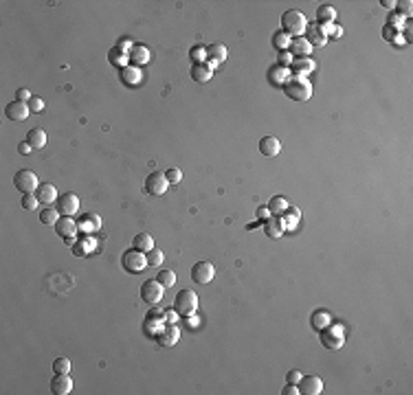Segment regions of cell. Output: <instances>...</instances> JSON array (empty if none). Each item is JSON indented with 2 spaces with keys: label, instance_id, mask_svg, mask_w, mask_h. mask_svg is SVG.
Masks as SVG:
<instances>
[{
  "label": "cell",
  "instance_id": "46",
  "mask_svg": "<svg viewBox=\"0 0 413 395\" xmlns=\"http://www.w3.org/2000/svg\"><path fill=\"white\" fill-rule=\"evenodd\" d=\"M255 215H257V220H264V222H266V220L271 218L273 213H271V211H268V207H260V209H257V213H255Z\"/></svg>",
  "mask_w": 413,
  "mask_h": 395
},
{
  "label": "cell",
  "instance_id": "8",
  "mask_svg": "<svg viewBox=\"0 0 413 395\" xmlns=\"http://www.w3.org/2000/svg\"><path fill=\"white\" fill-rule=\"evenodd\" d=\"M213 277H216V268L209 261H198V264H194V268H191V279L198 286H207L209 281H213Z\"/></svg>",
  "mask_w": 413,
  "mask_h": 395
},
{
  "label": "cell",
  "instance_id": "49",
  "mask_svg": "<svg viewBox=\"0 0 413 395\" xmlns=\"http://www.w3.org/2000/svg\"><path fill=\"white\" fill-rule=\"evenodd\" d=\"M282 395H299V387H297V385H288L282 391Z\"/></svg>",
  "mask_w": 413,
  "mask_h": 395
},
{
  "label": "cell",
  "instance_id": "12",
  "mask_svg": "<svg viewBox=\"0 0 413 395\" xmlns=\"http://www.w3.org/2000/svg\"><path fill=\"white\" fill-rule=\"evenodd\" d=\"M297 387H299V393L304 395H319L323 391V380L319 376H301Z\"/></svg>",
  "mask_w": 413,
  "mask_h": 395
},
{
  "label": "cell",
  "instance_id": "35",
  "mask_svg": "<svg viewBox=\"0 0 413 395\" xmlns=\"http://www.w3.org/2000/svg\"><path fill=\"white\" fill-rule=\"evenodd\" d=\"M156 281L161 283L163 288H172L176 283V272L174 270H161L158 272V277H156Z\"/></svg>",
  "mask_w": 413,
  "mask_h": 395
},
{
  "label": "cell",
  "instance_id": "48",
  "mask_svg": "<svg viewBox=\"0 0 413 395\" xmlns=\"http://www.w3.org/2000/svg\"><path fill=\"white\" fill-rule=\"evenodd\" d=\"M31 149H33V147H31V143H29V141H24V143H20V145H18V152L22 154V156H26V154L31 152Z\"/></svg>",
  "mask_w": 413,
  "mask_h": 395
},
{
  "label": "cell",
  "instance_id": "23",
  "mask_svg": "<svg viewBox=\"0 0 413 395\" xmlns=\"http://www.w3.org/2000/svg\"><path fill=\"white\" fill-rule=\"evenodd\" d=\"M26 141L31 143L33 149H42L46 145V132L42 127H33V130H29V134H26Z\"/></svg>",
  "mask_w": 413,
  "mask_h": 395
},
{
  "label": "cell",
  "instance_id": "6",
  "mask_svg": "<svg viewBox=\"0 0 413 395\" xmlns=\"http://www.w3.org/2000/svg\"><path fill=\"white\" fill-rule=\"evenodd\" d=\"M163 292H165V288L156 279H147L141 286V299L147 305H158V303H161L163 301Z\"/></svg>",
  "mask_w": 413,
  "mask_h": 395
},
{
  "label": "cell",
  "instance_id": "17",
  "mask_svg": "<svg viewBox=\"0 0 413 395\" xmlns=\"http://www.w3.org/2000/svg\"><path fill=\"white\" fill-rule=\"evenodd\" d=\"M279 149H282V143H279L275 136H264V138H260V152L264 154V156H268V158L277 156Z\"/></svg>",
  "mask_w": 413,
  "mask_h": 395
},
{
  "label": "cell",
  "instance_id": "33",
  "mask_svg": "<svg viewBox=\"0 0 413 395\" xmlns=\"http://www.w3.org/2000/svg\"><path fill=\"white\" fill-rule=\"evenodd\" d=\"M145 259H147V266H150V268H158V266L163 264L165 255H163V250H158V248H152L150 253H145Z\"/></svg>",
  "mask_w": 413,
  "mask_h": 395
},
{
  "label": "cell",
  "instance_id": "13",
  "mask_svg": "<svg viewBox=\"0 0 413 395\" xmlns=\"http://www.w3.org/2000/svg\"><path fill=\"white\" fill-rule=\"evenodd\" d=\"M51 391L55 395H68L73 391V380H70L68 374H55V378L51 380Z\"/></svg>",
  "mask_w": 413,
  "mask_h": 395
},
{
  "label": "cell",
  "instance_id": "40",
  "mask_svg": "<svg viewBox=\"0 0 413 395\" xmlns=\"http://www.w3.org/2000/svg\"><path fill=\"white\" fill-rule=\"evenodd\" d=\"M273 44H275L277 48H288V46H290V35H286L284 31L275 33V35H273Z\"/></svg>",
  "mask_w": 413,
  "mask_h": 395
},
{
  "label": "cell",
  "instance_id": "24",
  "mask_svg": "<svg viewBox=\"0 0 413 395\" xmlns=\"http://www.w3.org/2000/svg\"><path fill=\"white\" fill-rule=\"evenodd\" d=\"M128 55H130V62L134 64V66H136V64H147V62H150V51H147L145 46H141V44H134Z\"/></svg>",
  "mask_w": 413,
  "mask_h": 395
},
{
  "label": "cell",
  "instance_id": "43",
  "mask_svg": "<svg viewBox=\"0 0 413 395\" xmlns=\"http://www.w3.org/2000/svg\"><path fill=\"white\" fill-rule=\"evenodd\" d=\"M15 101H22V103H29L31 101V92L26 90V88H20L18 92H15Z\"/></svg>",
  "mask_w": 413,
  "mask_h": 395
},
{
  "label": "cell",
  "instance_id": "1",
  "mask_svg": "<svg viewBox=\"0 0 413 395\" xmlns=\"http://www.w3.org/2000/svg\"><path fill=\"white\" fill-rule=\"evenodd\" d=\"M282 26H284L286 35L301 37V33L308 29V20H306V15L301 13V11L290 9V11H286V13L282 15Z\"/></svg>",
  "mask_w": 413,
  "mask_h": 395
},
{
  "label": "cell",
  "instance_id": "47",
  "mask_svg": "<svg viewBox=\"0 0 413 395\" xmlns=\"http://www.w3.org/2000/svg\"><path fill=\"white\" fill-rule=\"evenodd\" d=\"M191 55H194V62L196 64H202V62H205L202 55H207V51H202V48H194V53H191Z\"/></svg>",
  "mask_w": 413,
  "mask_h": 395
},
{
  "label": "cell",
  "instance_id": "34",
  "mask_svg": "<svg viewBox=\"0 0 413 395\" xmlns=\"http://www.w3.org/2000/svg\"><path fill=\"white\" fill-rule=\"evenodd\" d=\"M40 220H42V224H55V222L59 220V211H57V209H53V207L42 209Z\"/></svg>",
  "mask_w": 413,
  "mask_h": 395
},
{
  "label": "cell",
  "instance_id": "18",
  "mask_svg": "<svg viewBox=\"0 0 413 395\" xmlns=\"http://www.w3.org/2000/svg\"><path fill=\"white\" fill-rule=\"evenodd\" d=\"M189 75H191V79L198 81V83H207L209 79H211V75H213V68L207 62L194 64V66H191V73Z\"/></svg>",
  "mask_w": 413,
  "mask_h": 395
},
{
  "label": "cell",
  "instance_id": "41",
  "mask_svg": "<svg viewBox=\"0 0 413 395\" xmlns=\"http://www.w3.org/2000/svg\"><path fill=\"white\" fill-rule=\"evenodd\" d=\"M165 176H167L169 185H178V182L183 180V171H180L178 167H172V169H167V171H165Z\"/></svg>",
  "mask_w": 413,
  "mask_h": 395
},
{
  "label": "cell",
  "instance_id": "4",
  "mask_svg": "<svg viewBox=\"0 0 413 395\" xmlns=\"http://www.w3.org/2000/svg\"><path fill=\"white\" fill-rule=\"evenodd\" d=\"M13 187L18 189L22 196H26V193H33L37 187H40V182H37V176L33 174L31 169H20L15 171L13 176Z\"/></svg>",
  "mask_w": 413,
  "mask_h": 395
},
{
  "label": "cell",
  "instance_id": "51",
  "mask_svg": "<svg viewBox=\"0 0 413 395\" xmlns=\"http://www.w3.org/2000/svg\"><path fill=\"white\" fill-rule=\"evenodd\" d=\"M288 64H293V57H290L288 53H284V55H282V66L286 68V66H288Z\"/></svg>",
  "mask_w": 413,
  "mask_h": 395
},
{
  "label": "cell",
  "instance_id": "42",
  "mask_svg": "<svg viewBox=\"0 0 413 395\" xmlns=\"http://www.w3.org/2000/svg\"><path fill=\"white\" fill-rule=\"evenodd\" d=\"M29 108H31V112H42V110H44V99H40V97H31Z\"/></svg>",
  "mask_w": 413,
  "mask_h": 395
},
{
  "label": "cell",
  "instance_id": "2",
  "mask_svg": "<svg viewBox=\"0 0 413 395\" xmlns=\"http://www.w3.org/2000/svg\"><path fill=\"white\" fill-rule=\"evenodd\" d=\"M286 94L295 101H308L312 97V86L308 79H301V77H290L288 81L284 83Z\"/></svg>",
  "mask_w": 413,
  "mask_h": 395
},
{
  "label": "cell",
  "instance_id": "28",
  "mask_svg": "<svg viewBox=\"0 0 413 395\" xmlns=\"http://www.w3.org/2000/svg\"><path fill=\"white\" fill-rule=\"evenodd\" d=\"M108 57H110V64H112V66H123V68H125V64L130 62V55L125 51H121L119 46H114L112 51L108 53Z\"/></svg>",
  "mask_w": 413,
  "mask_h": 395
},
{
  "label": "cell",
  "instance_id": "50",
  "mask_svg": "<svg viewBox=\"0 0 413 395\" xmlns=\"http://www.w3.org/2000/svg\"><path fill=\"white\" fill-rule=\"evenodd\" d=\"M389 22H392L396 29H403V24H405V22H403V15H400V18H398V15H392V18H389Z\"/></svg>",
  "mask_w": 413,
  "mask_h": 395
},
{
  "label": "cell",
  "instance_id": "52",
  "mask_svg": "<svg viewBox=\"0 0 413 395\" xmlns=\"http://www.w3.org/2000/svg\"><path fill=\"white\" fill-rule=\"evenodd\" d=\"M165 321H167V323H176V312H165Z\"/></svg>",
  "mask_w": 413,
  "mask_h": 395
},
{
  "label": "cell",
  "instance_id": "9",
  "mask_svg": "<svg viewBox=\"0 0 413 395\" xmlns=\"http://www.w3.org/2000/svg\"><path fill=\"white\" fill-rule=\"evenodd\" d=\"M167 187H169V180L163 171H154V174H150L145 180V191L150 193V196H163V193L167 191Z\"/></svg>",
  "mask_w": 413,
  "mask_h": 395
},
{
  "label": "cell",
  "instance_id": "27",
  "mask_svg": "<svg viewBox=\"0 0 413 395\" xmlns=\"http://www.w3.org/2000/svg\"><path fill=\"white\" fill-rule=\"evenodd\" d=\"M284 213H286V218H284V215H282V220H284V226H286V229H295V226H297V224H299V218H301V211H299V209H297V207H288V209H286V211H284Z\"/></svg>",
  "mask_w": 413,
  "mask_h": 395
},
{
  "label": "cell",
  "instance_id": "25",
  "mask_svg": "<svg viewBox=\"0 0 413 395\" xmlns=\"http://www.w3.org/2000/svg\"><path fill=\"white\" fill-rule=\"evenodd\" d=\"M134 248L141 250V253H150L152 248H156L154 246V237L150 233H139V235L134 237Z\"/></svg>",
  "mask_w": 413,
  "mask_h": 395
},
{
  "label": "cell",
  "instance_id": "16",
  "mask_svg": "<svg viewBox=\"0 0 413 395\" xmlns=\"http://www.w3.org/2000/svg\"><path fill=\"white\" fill-rule=\"evenodd\" d=\"M207 51V57H209V66H218V64H222L224 59H227V46L224 44H211V46H207L205 48Z\"/></svg>",
  "mask_w": 413,
  "mask_h": 395
},
{
  "label": "cell",
  "instance_id": "11",
  "mask_svg": "<svg viewBox=\"0 0 413 395\" xmlns=\"http://www.w3.org/2000/svg\"><path fill=\"white\" fill-rule=\"evenodd\" d=\"M55 233L64 239V242H73V237L77 235V224L73 218H66L62 215L57 222H55Z\"/></svg>",
  "mask_w": 413,
  "mask_h": 395
},
{
  "label": "cell",
  "instance_id": "10",
  "mask_svg": "<svg viewBox=\"0 0 413 395\" xmlns=\"http://www.w3.org/2000/svg\"><path fill=\"white\" fill-rule=\"evenodd\" d=\"M55 209L59 211V215H66V218H70V215H75L77 211H79V198H77L75 193H64V196L57 198V202H55Z\"/></svg>",
  "mask_w": 413,
  "mask_h": 395
},
{
  "label": "cell",
  "instance_id": "36",
  "mask_svg": "<svg viewBox=\"0 0 413 395\" xmlns=\"http://www.w3.org/2000/svg\"><path fill=\"white\" fill-rule=\"evenodd\" d=\"M79 226H81L84 231H97L99 226H101V220H99L95 213H88L86 218L81 220V224H79Z\"/></svg>",
  "mask_w": 413,
  "mask_h": 395
},
{
  "label": "cell",
  "instance_id": "45",
  "mask_svg": "<svg viewBox=\"0 0 413 395\" xmlns=\"http://www.w3.org/2000/svg\"><path fill=\"white\" fill-rule=\"evenodd\" d=\"M286 380H288V385H299V380H301V374H299V371L295 369V371H290V374L286 376Z\"/></svg>",
  "mask_w": 413,
  "mask_h": 395
},
{
  "label": "cell",
  "instance_id": "29",
  "mask_svg": "<svg viewBox=\"0 0 413 395\" xmlns=\"http://www.w3.org/2000/svg\"><path fill=\"white\" fill-rule=\"evenodd\" d=\"M312 327H315V330H326V327L330 325V321H332V316H330L328 312H323V310H319V312H315L312 314Z\"/></svg>",
  "mask_w": 413,
  "mask_h": 395
},
{
  "label": "cell",
  "instance_id": "15",
  "mask_svg": "<svg viewBox=\"0 0 413 395\" xmlns=\"http://www.w3.org/2000/svg\"><path fill=\"white\" fill-rule=\"evenodd\" d=\"M264 231H266V235H268V237H273V239L282 237V235H284V231H286L282 215H271V218L266 220V224H264Z\"/></svg>",
  "mask_w": 413,
  "mask_h": 395
},
{
  "label": "cell",
  "instance_id": "44",
  "mask_svg": "<svg viewBox=\"0 0 413 395\" xmlns=\"http://www.w3.org/2000/svg\"><path fill=\"white\" fill-rule=\"evenodd\" d=\"M398 4V13L403 11L405 15H411V0H403V2H396Z\"/></svg>",
  "mask_w": 413,
  "mask_h": 395
},
{
  "label": "cell",
  "instance_id": "53",
  "mask_svg": "<svg viewBox=\"0 0 413 395\" xmlns=\"http://www.w3.org/2000/svg\"><path fill=\"white\" fill-rule=\"evenodd\" d=\"M381 4H383L385 9H394V7H396V2H394V0H383Z\"/></svg>",
  "mask_w": 413,
  "mask_h": 395
},
{
  "label": "cell",
  "instance_id": "39",
  "mask_svg": "<svg viewBox=\"0 0 413 395\" xmlns=\"http://www.w3.org/2000/svg\"><path fill=\"white\" fill-rule=\"evenodd\" d=\"M37 204H40V200H37V196H33V193L22 196V209H24V211H35Z\"/></svg>",
  "mask_w": 413,
  "mask_h": 395
},
{
  "label": "cell",
  "instance_id": "14",
  "mask_svg": "<svg viewBox=\"0 0 413 395\" xmlns=\"http://www.w3.org/2000/svg\"><path fill=\"white\" fill-rule=\"evenodd\" d=\"M4 112H7V116L11 121H26V119H29V114H31V108H29V103L11 101Z\"/></svg>",
  "mask_w": 413,
  "mask_h": 395
},
{
  "label": "cell",
  "instance_id": "3",
  "mask_svg": "<svg viewBox=\"0 0 413 395\" xmlns=\"http://www.w3.org/2000/svg\"><path fill=\"white\" fill-rule=\"evenodd\" d=\"M176 314L180 316H191L198 310V297L194 290H180L176 294V301H174Z\"/></svg>",
  "mask_w": 413,
  "mask_h": 395
},
{
  "label": "cell",
  "instance_id": "38",
  "mask_svg": "<svg viewBox=\"0 0 413 395\" xmlns=\"http://www.w3.org/2000/svg\"><path fill=\"white\" fill-rule=\"evenodd\" d=\"M53 371H55V374H68V371H70V360L68 358H55L53 360Z\"/></svg>",
  "mask_w": 413,
  "mask_h": 395
},
{
  "label": "cell",
  "instance_id": "32",
  "mask_svg": "<svg viewBox=\"0 0 413 395\" xmlns=\"http://www.w3.org/2000/svg\"><path fill=\"white\" fill-rule=\"evenodd\" d=\"M123 81L130 83V86L139 83L141 81V70L136 68V66H125V68H123Z\"/></svg>",
  "mask_w": 413,
  "mask_h": 395
},
{
  "label": "cell",
  "instance_id": "19",
  "mask_svg": "<svg viewBox=\"0 0 413 395\" xmlns=\"http://www.w3.org/2000/svg\"><path fill=\"white\" fill-rule=\"evenodd\" d=\"M288 48L295 53V57H308V55L312 53V44L308 42L306 37H293Z\"/></svg>",
  "mask_w": 413,
  "mask_h": 395
},
{
  "label": "cell",
  "instance_id": "20",
  "mask_svg": "<svg viewBox=\"0 0 413 395\" xmlns=\"http://www.w3.org/2000/svg\"><path fill=\"white\" fill-rule=\"evenodd\" d=\"M37 200L40 202H44V204H53V202H57V189H55L53 185H48V182H44V185H40L37 187Z\"/></svg>",
  "mask_w": 413,
  "mask_h": 395
},
{
  "label": "cell",
  "instance_id": "5",
  "mask_svg": "<svg viewBox=\"0 0 413 395\" xmlns=\"http://www.w3.org/2000/svg\"><path fill=\"white\" fill-rule=\"evenodd\" d=\"M121 264H123V268L128 272H143L147 268V259L145 255L141 253V250L136 248H130L123 253V257H121Z\"/></svg>",
  "mask_w": 413,
  "mask_h": 395
},
{
  "label": "cell",
  "instance_id": "21",
  "mask_svg": "<svg viewBox=\"0 0 413 395\" xmlns=\"http://www.w3.org/2000/svg\"><path fill=\"white\" fill-rule=\"evenodd\" d=\"M308 37L306 40L312 44V46H323V44L328 42V37H326V33L321 31V26L319 24H308Z\"/></svg>",
  "mask_w": 413,
  "mask_h": 395
},
{
  "label": "cell",
  "instance_id": "37",
  "mask_svg": "<svg viewBox=\"0 0 413 395\" xmlns=\"http://www.w3.org/2000/svg\"><path fill=\"white\" fill-rule=\"evenodd\" d=\"M271 79L275 83H286L290 79V70L288 68H284V66H279V68H273L271 70Z\"/></svg>",
  "mask_w": 413,
  "mask_h": 395
},
{
  "label": "cell",
  "instance_id": "7",
  "mask_svg": "<svg viewBox=\"0 0 413 395\" xmlns=\"http://www.w3.org/2000/svg\"><path fill=\"white\" fill-rule=\"evenodd\" d=\"M321 343L326 345L328 349H339V347H343V343H345V332H343V327L332 325V323H330L326 330H321Z\"/></svg>",
  "mask_w": 413,
  "mask_h": 395
},
{
  "label": "cell",
  "instance_id": "30",
  "mask_svg": "<svg viewBox=\"0 0 413 395\" xmlns=\"http://www.w3.org/2000/svg\"><path fill=\"white\" fill-rule=\"evenodd\" d=\"M334 18H337V9L334 7H330V4H321V7L317 9V20L319 22H334Z\"/></svg>",
  "mask_w": 413,
  "mask_h": 395
},
{
  "label": "cell",
  "instance_id": "31",
  "mask_svg": "<svg viewBox=\"0 0 413 395\" xmlns=\"http://www.w3.org/2000/svg\"><path fill=\"white\" fill-rule=\"evenodd\" d=\"M286 209H288V202H286V198H282V196H275V198H271V202H268V211H271L273 215H284Z\"/></svg>",
  "mask_w": 413,
  "mask_h": 395
},
{
  "label": "cell",
  "instance_id": "22",
  "mask_svg": "<svg viewBox=\"0 0 413 395\" xmlns=\"http://www.w3.org/2000/svg\"><path fill=\"white\" fill-rule=\"evenodd\" d=\"M312 68H315V64H312V59H308V57H297L295 62H293L295 75L301 77V79H306V77L312 73Z\"/></svg>",
  "mask_w": 413,
  "mask_h": 395
},
{
  "label": "cell",
  "instance_id": "26",
  "mask_svg": "<svg viewBox=\"0 0 413 395\" xmlns=\"http://www.w3.org/2000/svg\"><path fill=\"white\" fill-rule=\"evenodd\" d=\"M180 338V332L176 330V327H167V330H163L158 334V343L165 345V347H169V345H176Z\"/></svg>",
  "mask_w": 413,
  "mask_h": 395
}]
</instances>
